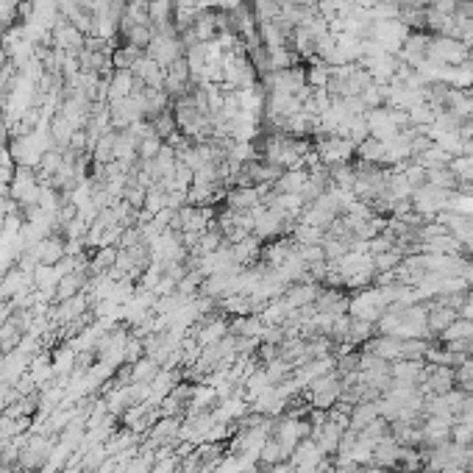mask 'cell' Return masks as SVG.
Instances as JSON below:
<instances>
[{"instance_id":"3","label":"cell","mask_w":473,"mask_h":473,"mask_svg":"<svg viewBox=\"0 0 473 473\" xmlns=\"http://www.w3.org/2000/svg\"><path fill=\"white\" fill-rule=\"evenodd\" d=\"M401 448H404V445L395 440L393 435L381 437V440L373 445V465H376V468H384V471H395L398 457H401Z\"/></svg>"},{"instance_id":"5","label":"cell","mask_w":473,"mask_h":473,"mask_svg":"<svg viewBox=\"0 0 473 473\" xmlns=\"http://www.w3.org/2000/svg\"><path fill=\"white\" fill-rule=\"evenodd\" d=\"M126 368L131 384H151L159 371H161V365H159L154 356H142V359H137L134 365H126Z\"/></svg>"},{"instance_id":"10","label":"cell","mask_w":473,"mask_h":473,"mask_svg":"<svg viewBox=\"0 0 473 473\" xmlns=\"http://www.w3.org/2000/svg\"><path fill=\"white\" fill-rule=\"evenodd\" d=\"M432 340H401V359H426Z\"/></svg>"},{"instance_id":"1","label":"cell","mask_w":473,"mask_h":473,"mask_svg":"<svg viewBox=\"0 0 473 473\" xmlns=\"http://www.w3.org/2000/svg\"><path fill=\"white\" fill-rule=\"evenodd\" d=\"M301 395H304V401L309 404V410L329 412L343 398V378L337 376V371H331V373H326V376L315 378Z\"/></svg>"},{"instance_id":"2","label":"cell","mask_w":473,"mask_h":473,"mask_svg":"<svg viewBox=\"0 0 473 473\" xmlns=\"http://www.w3.org/2000/svg\"><path fill=\"white\" fill-rule=\"evenodd\" d=\"M362 351H368L373 356H381L387 362H398L401 359V337H395V334H373L362 346Z\"/></svg>"},{"instance_id":"7","label":"cell","mask_w":473,"mask_h":473,"mask_svg":"<svg viewBox=\"0 0 473 473\" xmlns=\"http://www.w3.org/2000/svg\"><path fill=\"white\" fill-rule=\"evenodd\" d=\"M84 287H87V279H84V273H81V270L67 273L62 282L56 284V298H53V304H62V301H67V298L78 295Z\"/></svg>"},{"instance_id":"8","label":"cell","mask_w":473,"mask_h":473,"mask_svg":"<svg viewBox=\"0 0 473 473\" xmlns=\"http://www.w3.org/2000/svg\"><path fill=\"white\" fill-rule=\"evenodd\" d=\"M473 337V320L468 317H457L445 331H442L440 337H437V343H454V340H471Z\"/></svg>"},{"instance_id":"6","label":"cell","mask_w":473,"mask_h":473,"mask_svg":"<svg viewBox=\"0 0 473 473\" xmlns=\"http://www.w3.org/2000/svg\"><path fill=\"white\" fill-rule=\"evenodd\" d=\"M378 415V404L376 401H362V404H356V407H351V418H348V429H354V432H362L365 426H371Z\"/></svg>"},{"instance_id":"9","label":"cell","mask_w":473,"mask_h":473,"mask_svg":"<svg viewBox=\"0 0 473 473\" xmlns=\"http://www.w3.org/2000/svg\"><path fill=\"white\" fill-rule=\"evenodd\" d=\"M282 459H287V454L282 451V445H279V440L276 437H267V442L262 445V454H259V462L265 465V471L270 468V465H276V462H282Z\"/></svg>"},{"instance_id":"12","label":"cell","mask_w":473,"mask_h":473,"mask_svg":"<svg viewBox=\"0 0 473 473\" xmlns=\"http://www.w3.org/2000/svg\"><path fill=\"white\" fill-rule=\"evenodd\" d=\"M265 473H295V465L289 462V459H282V462H276V465H270Z\"/></svg>"},{"instance_id":"4","label":"cell","mask_w":473,"mask_h":473,"mask_svg":"<svg viewBox=\"0 0 473 473\" xmlns=\"http://www.w3.org/2000/svg\"><path fill=\"white\" fill-rule=\"evenodd\" d=\"M265 329L267 326H265L262 315H237L228 323V334H234V337H251V340H259V343H262Z\"/></svg>"},{"instance_id":"11","label":"cell","mask_w":473,"mask_h":473,"mask_svg":"<svg viewBox=\"0 0 473 473\" xmlns=\"http://www.w3.org/2000/svg\"><path fill=\"white\" fill-rule=\"evenodd\" d=\"M471 378H473V354L471 356H465V362L457 368V384L462 387V384H465V381H471Z\"/></svg>"},{"instance_id":"13","label":"cell","mask_w":473,"mask_h":473,"mask_svg":"<svg viewBox=\"0 0 473 473\" xmlns=\"http://www.w3.org/2000/svg\"><path fill=\"white\" fill-rule=\"evenodd\" d=\"M440 473H468V468L465 465H445Z\"/></svg>"}]
</instances>
